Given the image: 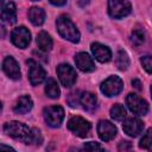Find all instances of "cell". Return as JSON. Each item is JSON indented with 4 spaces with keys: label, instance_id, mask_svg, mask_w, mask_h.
I'll return each mask as SVG.
<instances>
[{
    "label": "cell",
    "instance_id": "cell-1",
    "mask_svg": "<svg viewBox=\"0 0 152 152\" xmlns=\"http://www.w3.org/2000/svg\"><path fill=\"white\" fill-rule=\"evenodd\" d=\"M4 131L7 135L21 140L25 144H32V128H28L23 122L19 121H10L4 126Z\"/></svg>",
    "mask_w": 152,
    "mask_h": 152
},
{
    "label": "cell",
    "instance_id": "cell-2",
    "mask_svg": "<svg viewBox=\"0 0 152 152\" xmlns=\"http://www.w3.org/2000/svg\"><path fill=\"white\" fill-rule=\"evenodd\" d=\"M56 25H57L58 33L64 39H66L71 43H78L80 42V38H81L80 31L77 30L76 25L70 20L69 17H66V15L58 17V19L56 21Z\"/></svg>",
    "mask_w": 152,
    "mask_h": 152
},
{
    "label": "cell",
    "instance_id": "cell-3",
    "mask_svg": "<svg viewBox=\"0 0 152 152\" xmlns=\"http://www.w3.org/2000/svg\"><path fill=\"white\" fill-rule=\"evenodd\" d=\"M68 129L80 138H86L91 129V125L81 116H72L68 121Z\"/></svg>",
    "mask_w": 152,
    "mask_h": 152
},
{
    "label": "cell",
    "instance_id": "cell-4",
    "mask_svg": "<svg viewBox=\"0 0 152 152\" xmlns=\"http://www.w3.org/2000/svg\"><path fill=\"white\" fill-rule=\"evenodd\" d=\"M124 88V82L119 77V76H109L108 78H106L102 83H101V91L108 96V97H112V96H115L118 95Z\"/></svg>",
    "mask_w": 152,
    "mask_h": 152
},
{
    "label": "cell",
    "instance_id": "cell-5",
    "mask_svg": "<svg viewBox=\"0 0 152 152\" xmlns=\"http://www.w3.org/2000/svg\"><path fill=\"white\" fill-rule=\"evenodd\" d=\"M108 13L114 19H121L131 13V2L126 0H110L108 1Z\"/></svg>",
    "mask_w": 152,
    "mask_h": 152
},
{
    "label": "cell",
    "instance_id": "cell-6",
    "mask_svg": "<svg viewBox=\"0 0 152 152\" xmlns=\"http://www.w3.org/2000/svg\"><path fill=\"white\" fill-rule=\"evenodd\" d=\"M44 119L46 124L53 128L61 126L64 119V109L61 106H50L44 109Z\"/></svg>",
    "mask_w": 152,
    "mask_h": 152
},
{
    "label": "cell",
    "instance_id": "cell-7",
    "mask_svg": "<svg viewBox=\"0 0 152 152\" xmlns=\"http://www.w3.org/2000/svg\"><path fill=\"white\" fill-rule=\"evenodd\" d=\"M57 75H58V78L61 81V83L65 87V88H70L75 84L76 80H77V75H76V71L75 69L69 65V64H59L57 66Z\"/></svg>",
    "mask_w": 152,
    "mask_h": 152
},
{
    "label": "cell",
    "instance_id": "cell-8",
    "mask_svg": "<svg viewBox=\"0 0 152 152\" xmlns=\"http://www.w3.org/2000/svg\"><path fill=\"white\" fill-rule=\"evenodd\" d=\"M126 104L129 110L137 115H146L148 112V103L137 94H128L126 97Z\"/></svg>",
    "mask_w": 152,
    "mask_h": 152
},
{
    "label": "cell",
    "instance_id": "cell-9",
    "mask_svg": "<svg viewBox=\"0 0 152 152\" xmlns=\"http://www.w3.org/2000/svg\"><path fill=\"white\" fill-rule=\"evenodd\" d=\"M26 64L28 65V80H30L31 84L32 86L40 84L46 77V72L43 69V66H40L33 59H27Z\"/></svg>",
    "mask_w": 152,
    "mask_h": 152
},
{
    "label": "cell",
    "instance_id": "cell-10",
    "mask_svg": "<svg viewBox=\"0 0 152 152\" xmlns=\"http://www.w3.org/2000/svg\"><path fill=\"white\" fill-rule=\"evenodd\" d=\"M11 40H12V43H13L17 48L25 49V48H27V45H28L30 42H31V33H30V31H28L25 26L15 27V28L12 31Z\"/></svg>",
    "mask_w": 152,
    "mask_h": 152
},
{
    "label": "cell",
    "instance_id": "cell-11",
    "mask_svg": "<svg viewBox=\"0 0 152 152\" xmlns=\"http://www.w3.org/2000/svg\"><path fill=\"white\" fill-rule=\"evenodd\" d=\"M122 129L129 137H138L144 129V124L138 118H128L124 121Z\"/></svg>",
    "mask_w": 152,
    "mask_h": 152
},
{
    "label": "cell",
    "instance_id": "cell-12",
    "mask_svg": "<svg viewBox=\"0 0 152 152\" xmlns=\"http://www.w3.org/2000/svg\"><path fill=\"white\" fill-rule=\"evenodd\" d=\"M97 133L101 140L109 141L116 135V127L108 120H101L97 124Z\"/></svg>",
    "mask_w": 152,
    "mask_h": 152
},
{
    "label": "cell",
    "instance_id": "cell-13",
    "mask_svg": "<svg viewBox=\"0 0 152 152\" xmlns=\"http://www.w3.org/2000/svg\"><path fill=\"white\" fill-rule=\"evenodd\" d=\"M75 63L76 66L84 72H91L95 70V64L93 58L87 52H78L75 56Z\"/></svg>",
    "mask_w": 152,
    "mask_h": 152
},
{
    "label": "cell",
    "instance_id": "cell-14",
    "mask_svg": "<svg viewBox=\"0 0 152 152\" xmlns=\"http://www.w3.org/2000/svg\"><path fill=\"white\" fill-rule=\"evenodd\" d=\"M2 68H4V71L5 74L12 78V80H19L21 74H20V69H19V64L18 62L12 57V56H8L4 59V64H2Z\"/></svg>",
    "mask_w": 152,
    "mask_h": 152
},
{
    "label": "cell",
    "instance_id": "cell-15",
    "mask_svg": "<svg viewBox=\"0 0 152 152\" xmlns=\"http://www.w3.org/2000/svg\"><path fill=\"white\" fill-rule=\"evenodd\" d=\"M91 52H93L94 57L101 63L109 62L112 58V52H110L109 48L103 45V44H100V43H93L91 44Z\"/></svg>",
    "mask_w": 152,
    "mask_h": 152
},
{
    "label": "cell",
    "instance_id": "cell-16",
    "mask_svg": "<svg viewBox=\"0 0 152 152\" xmlns=\"http://www.w3.org/2000/svg\"><path fill=\"white\" fill-rule=\"evenodd\" d=\"M1 19L7 24H14L17 21V8L13 2H6L1 8Z\"/></svg>",
    "mask_w": 152,
    "mask_h": 152
},
{
    "label": "cell",
    "instance_id": "cell-17",
    "mask_svg": "<svg viewBox=\"0 0 152 152\" xmlns=\"http://www.w3.org/2000/svg\"><path fill=\"white\" fill-rule=\"evenodd\" d=\"M33 107L32 99L28 95H23L17 100V103L14 106V112L17 114H26L28 113Z\"/></svg>",
    "mask_w": 152,
    "mask_h": 152
},
{
    "label": "cell",
    "instance_id": "cell-18",
    "mask_svg": "<svg viewBox=\"0 0 152 152\" xmlns=\"http://www.w3.org/2000/svg\"><path fill=\"white\" fill-rule=\"evenodd\" d=\"M80 102L82 104V107L87 110V112H94L96 109L97 106V99L96 96L90 93V91H86L81 95L80 97Z\"/></svg>",
    "mask_w": 152,
    "mask_h": 152
},
{
    "label": "cell",
    "instance_id": "cell-19",
    "mask_svg": "<svg viewBox=\"0 0 152 152\" xmlns=\"http://www.w3.org/2000/svg\"><path fill=\"white\" fill-rule=\"evenodd\" d=\"M27 15H28L30 21H31L34 26H40V25L44 23V20H45V12H44V10L40 8V7H36V6L31 7V8L28 10Z\"/></svg>",
    "mask_w": 152,
    "mask_h": 152
},
{
    "label": "cell",
    "instance_id": "cell-20",
    "mask_svg": "<svg viewBox=\"0 0 152 152\" xmlns=\"http://www.w3.org/2000/svg\"><path fill=\"white\" fill-rule=\"evenodd\" d=\"M36 42H37L38 48L44 52H48V51H50L52 49V38L45 31H42V32L38 33Z\"/></svg>",
    "mask_w": 152,
    "mask_h": 152
},
{
    "label": "cell",
    "instance_id": "cell-21",
    "mask_svg": "<svg viewBox=\"0 0 152 152\" xmlns=\"http://www.w3.org/2000/svg\"><path fill=\"white\" fill-rule=\"evenodd\" d=\"M45 94L51 97V99H57L59 97V94H61V90H59V87L57 84V82L53 80V78H49L46 81V84H45Z\"/></svg>",
    "mask_w": 152,
    "mask_h": 152
},
{
    "label": "cell",
    "instance_id": "cell-22",
    "mask_svg": "<svg viewBox=\"0 0 152 152\" xmlns=\"http://www.w3.org/2000/svg\"><path fill=\"white\" fill-rule=\"evenodd\" d=\"M110 116L116 120V121H122L126 118V109L122 104L120 103H115L112 108H110Z\"/></svg>",
    "mask_w": 152,
    "mask_h": 152
},
{
    "label": "cell",
    "instance_id": "cell-23",
    "mask_svg": "<svg viewBox=\"0 0 152 152\" xmlns=\"http://www.w3.org/2000/svg\"><path fill=\"white\" fill-rule=\"evenodd\" d=\"M129 65V58H128V55L124 51V50H120L116 55V66L120 69V70H126Z\"/></svg>",
    "mask_w": 152,
    "mask_h": 152
},
{
    "label": "cell",
    "instance_id": "cell-24",
    "mask_svg": "<svg viewBox=\"0 0 152 152\" xmlns=\"http://www.w3.org/2000/svg\"><path fill=\"white\" fill-rule=\"evenodd\" d=\"M145 42V33L142 30H134L131 34V43L134 46H140Z\"/></svg>",
    "mask_w": 152,
    "mask_h": 152
},
{
    "label": "cell",
    "instance_id": "cell-25",
    "mask_svg": "<svg viewBox=\"0 0 152 152\" xmlns=\"http://www.w3.org/2000/svg\"><path fill=\"white\" fill-rule=\"evenodd\" d=\"M80 152H104V150L102 148V146L99 142L88 141L83 145V147L81 148Z\"/></svg>",
    "mask_w": 152,
    "mask_h": 152
},
{
    "label": "cell",
    "instance_id": "cell-26",
    "mask_svg": "<svg viewBox=\"0 0 152 152\" xmlns=\"http://www.w3.org/2000/svg\"><path fill=\"white\" fill-rule=\"evenodd\" d=\"M151 129H147V132L142 135V138L140 139L139 146L141 148H145L147 151H151V145H152V139H151Z\"/></svg>",
    "mask_w": 152,
    "mask_h": 152
},
{
    "label": "cell",
    "instance_id": "cell-27",
    "mask_svg": "<svg viewBox=\"0 0 152 152\" xmlns=\"http://www.w3.org/2000/svg\"><path fill=\"white\" fill-rule=\"evenodd\" d=\"M141 62V65L144 66V69L146 70L147 74H151L152 71V61H151V56H145L140 59Z\"/></svg>",
    "mask_w": 152,
    "mask_h": 152
},
{
    "label": "cell",
    "instance_id": "cell-28",
    "mask_svg": "<svg viewBox=\"0 0 152 152\" xmlns=\"http://www.w3.org/2000/svg\"><path fill=\"white\" fill-rule=\"evenodd\" d=\"M40 142H42L40 131L37 128H32V144H40Z\"/></svg>",
    "mask_w": 152,
    "mask_h": 152
},
{
    "label": "cell",
    "instance_id": "cell-29",
    "mask_svg": "<svg viewBox=\"0 0 152 152\" xmlns=\"http://www.w3.org/2000/svg\"><path fill=\"white\" fill-rule=\"evenodd\" d=\"M131 148H132L131 141L124 140V141H121V142L119 144V151H120V152H128Z\"/></svg>",
    "mask_w": 152,
    "mask_h": 152
},
{
    "label": "cell",
    "instance_id": "cell-30",
    "mask_svg": "<svg viewBox=\"0 0 152 152\" xmlns=\"http://www.w3.org/2000/svg\"><path fill=\"white\" fill-rule=\"evenodd\" d=\"M0 152H17L14 148L7 146V145H4V144H0Z\"/></svg>",
    "mask_w": 152,
    "mask_h": 152
},
{
    "label": "cell",
    "instance_id": "cell-31",
    "mask_svg": "<svg viewBox=\"0 0 152 152\" xmlns=\"http://www.w3.org/2000/svg\"><path fill=\"white\" fill-rule=\"evenodd\" d=\"M132 84L134 86V88H135V89L141 90V83H140V81H139V80H133V81H132Z\"/></svg>",
    "mask_w": 152,
    "mask_h": 152
},
{
    "label": "cell",
    "instance_id": "cell-32",
    "mask_svg": "<svg viewBox=\"0 0 152 152\" xmlns=\"http://www.w3.org/2000/svg\"><path fill=\"white\" fill-rule=\"evenodd\" d=\"M50 4H52V5H55V6H63V5H65L66 4V1L64 0V1H50Z\"/></svg>",
    "mask_w": 152,
    "mask_h": 152
},
{
    "label": "cell",
    "instance_id": "cell-33",
    "mask_svg": "<svg viewBox=\"0 0 152 152\" xmlns=\"http://www.w3.org/2000/svg\"><path fill=\"white\" fill-rule=\"evenodd\" d=\"M5 34H6V30H5V27L2 25H0V38H4Z\"/></svg>",
    "mask_w": 152,
    "mask_h": 152
},
{
    "label": "cell",
    "instance_id": "cell-34",
    "mask_svg": "<svg viewBox=\"0 0 152 152\" xmlns=\"http://www.w3.org/2000/svg\"><path fill=\"white\" fill-rule=\"evenodd\" d=\"M1 109H2V104H1V102H0V112H1Z\"/></svg>",
    "mask_w": 152,
    "mask_h": 152
},
{
    "label": "cell",
    "instance_id": "cell-35",
    "mask_svg": "<svg viewBox=\"0 0 152 152\" xmlns=\"http://www.w3.org/2000/svg\"><path fill=\"white\" fill-rule=\"evenodd\" d=\"M1 6H2V1H0V7H1Z\"/></svg>",
    "mask_w": 152,
    "mask_h": 152
},
{
    "label": "cell",
    "instance_id": "cell-36",
    "mask_svg": "<svg viewBox=\"0 0 152 152\" xmlns=\"http://www.w3.org/2000/svg\"><path fill=\"white\" fill-rule=\"evenodd\" d=\"M128 152H129V151H128Z\"/></svg>",
    "mask_w": 152,
    "mask_h": 152
}]
</instances>
